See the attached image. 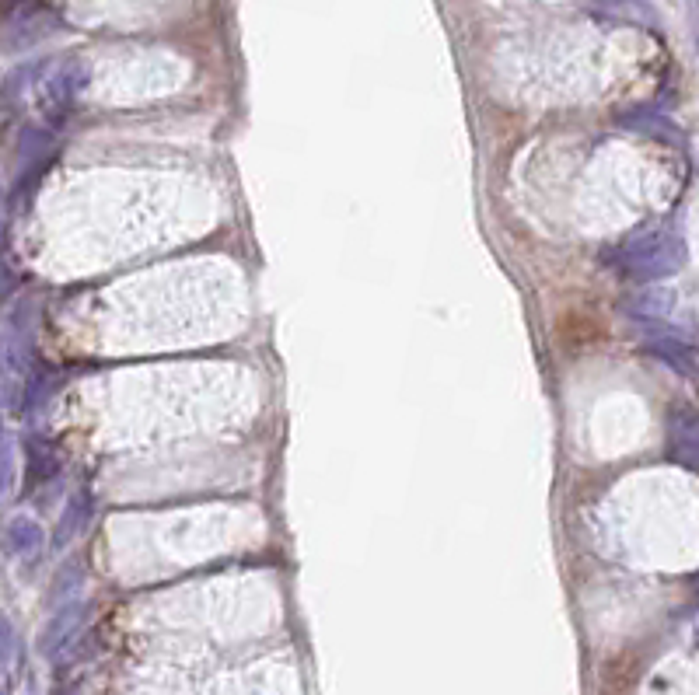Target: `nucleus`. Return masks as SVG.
<instances>
[{
  "label": "nucleus",
  "instance_id": "f257e3e1",
  "mask_svg": "<svg viewBox=\"0 0 699 695\" xmlns=\"http://www.w3.org/2000/svg\"><path fill=\"white\" fill-rule=\"evenodd\" d=\"M686 259H689L686 238H682V231L672 228V224H658V228H644V231L630 234V238L619 241L609 255V262L626 276V280H640V283H654V280H665V276H675L686 266Z\"/></svg>",
  "mask_w": 699,
  "mask_h": 695
},
{
  "label": "nucleus",
  "instance_id": "f03ea898",
  "mask_svg": "<svg viewBox=\"0 0 699 695\" xmlns=\"http://www.w3.org/2000/svg\"><path fill=\"white\" fill-rule=\"evenodd\" d=\"M91 84V67L84 56H67V60L53 63L46 74V81L39 84V112L42 123L49 130H56L60 123H67V116L77 109L81 95Z\"/></svg>",
  "mask_w": 699,
  "mask_h": 695
},
{
  "label": "nucleus",
  "instance_id": "7ed1b4c3",
  "mask_svg": "<svg viewBox=\"0 0 699 695\" xmlns=\"http://www.w3.org/2000/svg\"><path fill=\"white\" fill-rule=\"evenodd\" d=\"M0 11L11 14L7 21H0V46L7 53H25L60 28V14L49 4H7Z\"/></svg>",
  "mask_w": 699,
  "mask_h": 695
},
{
  "label": "nucleus",
  "instance_id": "20e7f679",
  "mask_svg": "<svg viewBox=\"0 0 699 695\" xmlns=\"http://www.w3.org/2000/svg\"><path fill=\"white\" fill-rule=\"evenodd\" d=\"M88 622H91V601L74 598V601H67V605H56V612L49 615L39 633V654L46 657V661L67 657L70 650L77 647V640L84 636Z\"/></svg>",
  "mask_w": 699,
  "mask_h": 695
},
{
  "label": "nucleus",
  "instance_id": "39448f33",
  "mask_svg": "<svg viewBox=\"0 0 699 695\" xmlns=\"http://www.w3.org/2000/svg\"><path fill=\"white\" fill-rule=\"evenodd\" d=\"M49 67H53L49 56H35V60H25L14 70H7V77L0 81V109L4 112L18 109L32 91H39V84L46 81Z\"/></svg>",
  "mask_w": 699,
  "mask_h": 695
},
{
  "label": "nucleus",
  "instance_id": "423d86ee",
  "mask_svg": "<svg viewBox=\"0 0 699 695\" xmlns=\"http://www.w3.org/2000/svg\"><path fill=\"white\" fill-rule=\"evenodd\" d=\"M46 545V531L35 517L28 514H14L0 524V552L11 559H28Z\"/></svg>",
  "mask_w": 699,
  "mask_h": 695
},
{
  "label": "nucleus",
  "instance_id": "0eeeda50",
  "mask_svg": "<svg viewBox=\"0 0 699 695\" xmlns=\"http://www.w3.org/2000/svg\"><path fill=\"white\" fill-rule=\"evenodd\" d=\"M616 119H619V126L640 133V137L665 140V144H682V126L675 123L672 116H665L661 109H654V105H633V109L619 112Z\"/></svg>",
  "mask_w": 699,
  "mask_h": 695
},
{
  "label": "nucleus",
  "instance_id": "6e6552de",
  "mask_svg": "<svg viewBox=\"0 0 699 695\" xmlns=\"http://www.w3.org/2000/svg\"><path fill=\"white\" fill-rule=\"evenodd\" d=\"M91 514H95V496H91V489H77V493H70V500L63 503V514H60V521H56L49 545H53V549H67V545L88 528Z\"/></svg>",
  "mask_w": 699,
  "mask_h": 695
},
{
  "label": "nucleus",
  "instance_id": "1a4fd4ad",
  "mask_svg": "<svg viewBox=\"0 0 699 695\" xmlns=\"http://www.w3.org/2000/svg\"><path fill=\"white\" fill-rule=\"evenodd\" d=\"M668 451H672L675 462L699 472V416L686 413V409H675L672 423H668Z\"/></svg>",
  "mask_w": 699,
  "mask_h": 695
},
{
  "label": "nucleus",
  "instance_id": "9d476101",
  "mask_svg": "<svg viewBox=\"0 0 699 695\" xmlns=\"http://www.w3.org/2000/svg\"><path fill=\"white\" fill-rule=\"evenodd\" d=\"M63 468V458L53 441L32 434L25 437V493H32L39 482H49Z\"/></svg>",
  "mask_w": 699,
  "mask_h": 695
},
{
  "label": "nucleus",
  "instance_id": "9b49d317",
  "mask_svg": "<svg viewBox=\"0 0 699 695\" xmlns=\"http://www.w3.org/2000/svg\"><path fill=\"white\" fill-rule=\"evenodd\" d=\"M644 350L651 353L654 360H661L665 367H672L675 374H682V378H699V353L686 343V339L647 336L644 339Z\"/></svg>",
  "mask_w": 699,
  "mask_h": 695
},
{
  "label": "nucleus",
  "instance_id": "f8f14e48",
  "mask_svg": "<svg viewBox=\"0 0 699 695\" xmlns=\"http://www.w3.org/2000/svg\"><path fill=\"white\" fill-rule=\"evenodd\" d=\"M53 144L56 133L46 123H28L18 133V147H14V158H18V172L35 165H53Z\"/></svg>",
  "mask_w": 699,
  "mask_h": 695
},
{
  "label": "nucleus",
  "instance_id": "ddd939ff",
  "mask_svg": "<svg viewBox=\"0 0 699 695\" xmlns=\"http://www.w3.org/2000/svg\"><path fill=\"white\" fill-rule=\"evenodd\" d=\"M623 311L637 318L640 325H665V318L675 311V294L661 287H647V290H640V294L626 297Z\"/></svg>",
  "mask_w": 699,
  "mask_h": 695
},
{
  "label": "nucleus",
  "instance_id": "4468645a",
  "mask_svg": "<svg viewBox=\"0 0 699 695\" xmlns=\"http://www.w3.org/2000/svg\"><path fill=\"white\" fill-rule=\"evenodd\" d=\"M14 650H18V633H14V622L0 612V671L11 664Z\"/></svg>",
  "mask_w": 699,
  "mask_h": 695
},
{
  "label": "nucleus",
  "instance_id": "2eb2a0df",
  "mask_svg": "<svg viewBox=\"0 0 699 695\" xmlns=\"http://www.w3.org/2000/svg\"><path fill=\"white\" fill-rule=\"evenodd\" d=\"M14 287H18V273H14V269L7 266L4 255H0V301H4V297H11Z\"/></svg>",
  "mask_w": 699,
  "mask_h": 695
},
{
  "label": "nucleus",
  "instance_id": "dca6fc26",
  "mask_svg": "<svg viewBox=\"0 0 699 695\" xmlns=\"http://www.w3.org/2000/svg\"><path fill=\"white\" fill-rule=\"evenodd\" d=\"M7 475H11V451H7V441L0 444V493L7 489Z\"/></svg>",
  "mask_w": 699,
  "mask_h": 695
},
{
  "label": "nucleus",
  "instance_id": "f3484780",
  "mask_svg": "<svg viewBox=\"0 0 699 695\" xmlns=\"http://www.w3.org/2000/svg\"><path fill=\"white\" fill-rule=\"evenodd\" d=\"M0 203H4V196H0Z\"/></svg>",
  "mask_w": 699,
  "mask_h": 695
},
{
  "label": "nucleus",
  "instance_id": "a211bd4d",
  "mask_svg": "<svg viewBox=\"0 0 699 695\" xmlns=\"http://www.w3.org/2000/svg\"><path fill=\"white\" fill-rule=\"evenodd\" d=\"M0 695H4V689H0Z\"/></svg>",
  "mask_w": 699,
  "mask_h": 695
}]
</instances>
